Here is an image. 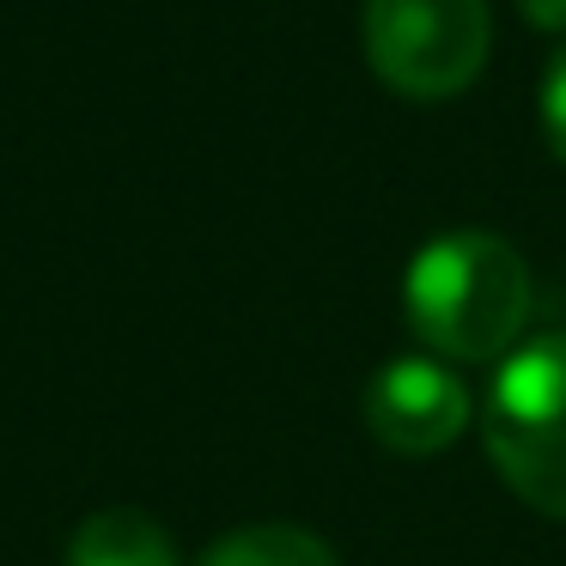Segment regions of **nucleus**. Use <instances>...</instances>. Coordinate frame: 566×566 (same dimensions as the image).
Masks as SVG:
<instances>
[{"mask_svg":"<svg viewBox=\"0 0 566 566\" xmlns=\"http://www.w3.org/2000/svg\"><path fill=\"white\" fill-rule=\"evenodd\" d=\"M536 305V281L517 244L500 232H439L415 250L402 274V311L420 347L439 359L488 366L517 354V335Z\"/></svg>","mask_w":566,"mask_h":566,"instance_id":"nucleus-1","label":"nucleus"},{"mask_svg":"<svg viewBox=\"0 0 566 566\" xmlns=\"http://www.w3.org/2000/svg\"><path fill=\"white\" fill-rule=\"evenodd\" d=\"M481 444L512 500L566 524V329L505 354L481 408Z\"/></svg>","mask_w":566,"mask_h":566,"instance_id":"nucleus-2","label":"nucleus"},{"mask_svg":"<svg viewBox=\"0 0 566 566\" xmlns=\"http://www.w3.org/2000/svg\"><path fill=\"white\" fill-rule=\"evenodd\" d=\"M366 62L396 98L444 104L469 92L493 50L488 0H366Z\"/></svg>","mask_w":566,"mask_h":566,"instance_id":"nucleus-3","label":"nucleus"},{"mask_svg":"<svg viewBox=\"0 0 566 566\" xmlns=\"http://www.w3.org/2000/svg\"><path fill=\"white\" fill-rule=\"evenodd\" d=\"M469 427V390L444 359H390L366 384V432L396 457H439Z\"/></svg>","mask_w":566,"mask_h":566,"instance_id":"nucleus-4","label":"nucleus"},{"mask_svg":"<svg viewBox=\"0 0 566 566\" xmlns=\"http://www.w3.org/2000/svg\"><path fill=\"white\" fill-rule=\"evenodd\" d=\"M67 566H177V542L140 505H104L67 536Z\"/></svg>","mask_w":566,"mask_h":566,"instance_id":"nucleus-5","label":"nucleus"},{"mask_svg":"<svg viewBox=\"0 0 566 566\" xmlns=\"http://www.w3.org/2000/svg\"><path fill=\"white\" fill-rule=\"evenodd\" d=\"M196 566H342V554L305 524H244L226 530Z\"/></svg>","mask_w":566,"mask_h":566,"instance_id":"nucleus-6","label":"nucleus"},{"mask_svg":"<svg viewBox=\"0 0 566 566\" xmlns=\"http://www.w3.org/2000/svg\"><path fill=\"white\" fill-rule=\"evenodd\" d=\"M542 135H548V153L566 165V50L542 74Z\"/></svg>","mask_w":566,"mask_h":566,"instance_id":"nucleus-7","label":"nucleus"},{"mask_svg":"<svg viewBox=\"0 0 566 566\" xmlns=\"http://www.w3.org/2000/svg\"><path fill=\"white\" fill-rule=\"evenodd\" d=\"M517 13H524L536 31H554V38H566V0H517Z\"/></svg>","mask_w":566,"mask_h":566,"instance_id":"nucleus-8","label":"nucleus"}]
</instances>
